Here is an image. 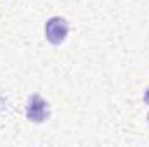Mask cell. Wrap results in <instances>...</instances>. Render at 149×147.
Wrapping results in <instances>:
<instances>
[{
	"label": "cell",
	"instance_id": "cell-1",
	"mask_svg": "<svg viewBox=\"0 0 149 147\" xmlns=\"http://www.w3.org/2000/svg\"><path fill=\"white\" fill-rule=\"evenodd\" d=\"M68 31H70V24L64 17L56 16L45 23V38L52 45H61L68 37Z\"/></svg>",
	"mask_w": 149,
	"mask_h": 147
},
{
	"label": "cell",
	"instance_id": "cell-2",
	"mask_svg": "<svg viewBox=\"0 0 149 147\" xmlns=\"http://www.w3.org/2000/svg\"><path fill=\"white\" fill-rule=\"evenodd\" d=\"M49 116H50L49 102L43 101L38 94L30 95V99L26 102V118L33 123H43Z\"/></svg>",
	"mask_w": 149,
	"mask_h": 147
},
{
	"label": "cell",
	"instance_id": "cell-3",
	"mask_svg": "<svg viewBox=\"0 0 149 147\" xmlns=\"http://www.w3.org/2000/svg\"><path fill=\"white\" fill-rule=\"evenodd\" d=\"M144 102H146V104H149V88L146 90V94H144Z\"/></svg>",
	"mask_w": 149,
	"mask_h": 147
},
{
	"label": "cell",
	"instance_id": "cell-4",
	"mask_svg": "<svg viewBox=\"0 0 149 147\" xmlns=\"http://www.w3.org/2000/svg\"><path fill=\"white\" fill-rule=\"evenodd\" d=\"M148 119H149V114H148Z\"/></svg>",
	"mask_w": 149,
	"mask_h": 147
}]
</instances>
